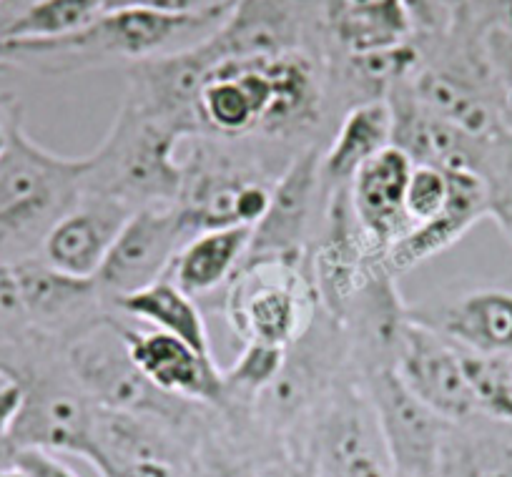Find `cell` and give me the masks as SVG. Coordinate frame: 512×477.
Listing matches in <instances>:
<instances>
[{
    "label": "cell",
    "mask_w": 512,
    "mask_h": 477,
    "mask_svg": "<svg viewBox=\"0 0 512 477\" xmlns=\"http://www.w3.org/2000/svg\"><path fill=\"white\" fill-rule=\"evenodd\" d=\"M231 8L199 16L111 8L71 36L48 41H0V63L41 76H71L106 66L128 68L164 53L196 46L221 26Z\"/></svg>",
    "instance_id": "1"
},
{
    "label": "cell",
    "mask_w": 512,
    "mask_h": 477,
    "mask_svg": "<svg viewBox=\"0 0 512 477\" xmlns=\"http://www.w3.org/2000/svg\"><path fill=\"white\" fill-rule=\"evenodd\" d=\"M88 156H61L28 136L23 121L0 156V264L41 257L53 226L81 201Z\"/></svg>",
    "instance_id": "2"
},
{
    "label": "cell",
    "mask_w": 512,
    "mask_h": 477,
    "mask_svg": "<svg viewBox=\"0 0 512 477\" xmlns=\"http://www.w3.org/2000/svg\"><path fill=\"white\" fill-rule=\"evenodd\" d=\"M181 139L171 126L123 98L106 139L88 154L83 194L118 201L131 211L179 201L184 166L176 159Z\"/></svg>",
    "instance_id": "3"
},
{
    "label": "cell",
    "mask_w": 512,
    "mask_h": 477,
    "mask_svg": "<svg viewBox=\"0 0 512 477\" xmlns=\"http://www.w3.org/2000/svg\"><path fill=\"white\" fill-rule=\"evenodd\" d=\"M63 357L71 375L96 407L161 422L194 447L209 430V422L204 420V410L209 407L166 395L136 367L121 334L118 314L68 344Z\"/></svg>",
    "instance_id": "4"
},
{
    "label": "cell",
    "mask_w": 512,
    "mask_h": 477,
    "mask_svg": "<svg viewBox=\"0 0 512 477\" xmlns=\"http://www.w3.org/2000/svg\"><path fill=\"white\" fill-rule=\"evenodd\" d=\"M11 367L26 382V402L11 430L18 450L78 455L88 462L96 405L71 375L61 349H16Z\"/></svg>",
    "instance_id": "5"
},
{
    "label": "cell",
    "mask_w": 512,
    "mask_h": 477,
    "mask_svg": "<svg viewBox=\"0 0 512 477\" xmlns=\"http://www.w3.org/2000/svg\"><path fill=\"white\" fill-rule=\"evenodd\" d=\"M319 299L309 259L241 262L224 287V314L244 344L289 349L312 329Z\"/></svg>",
    "instance_id": "6"
},
{
    "label": "cell",
    "mask_w": 512,
    "mask_h": 477,
    "mask_svg": "<svg viewBox=\"0 0 512 477\" xmlns=\"http://www.w3.org/2000/svg\"><path fill=\"white\" fill-rule=\"evenodd\" d=\"M287 450L309 462L317 477H395L359 380H334Z\"/></svg>",
    "instance_id": "7"
},
{
    "label": "cell",
    "mask_w": 512,
    "mask_h": 477,
    "mask_svg": "<svg viewBox=\"0 0 512 477\" xmlns=\"http://www.w3.org/2000/svg\"><path fill=\"white\" fill-rule=\"evenodd\" d=\"M196 234L201 231L176 204L134 211L96 274L106 302L116 307L128 294L166 279L171 264Z\"/></svg>",
    "instance_id": "8"
},
{
    "label": "cell",
    "mask_w": 512,
    "mask_h": 477,
    "mask_svg": "<svg viewBox=\"0 0 512 477\" xmlns=\"http://www.w3.org/2000/svg\"><path fill=\"white\" fill-rule=\"evenodd\" d=\"M377 417L395 477H437L447 422L417 400L395 367L357 377Z\"/></svg>",
    "instance_id": "9"
},
{
    "label": "cell",
    "mask_w": 512,
    "mask_h": 477,
    "mask_svg": "<svg viewBox=\"0 0 512 477\" xmlns=\"http://www.w3.org/2000/svg\"><path fill=\"white\" fill-rule=\"evenodd\" d=\"M319 146L292 156L272 186L267 211L251 229L244 262H304L309 259V234L322 216L319 191Z\"/></svg>",
    "instance_id": "10"
},
{
    "label": "cell",
    "mask_w": 512,
    "mask_h": 477,
    "mask_svg": "<svg viewBox=\"0 0 512 477\" xmlns=\"http://www.w3.org/2000/svg\"><path fill=\"white\" fill-rule=\"evenodd\" d=\"M395 370L407 390L425 402L447 425L482 420L480 407L467 382L460 349L440 334L412 324L402 332Z\"/></svg>",
    "instance_id": "11"
},
{
    "label": "cell",
    "mask_w": 512,
    "mask_h": 477,
    "mask_svg": "<svg viewBox=\"0 0 512 477\" xmlns=\"http://www.w3.org/2000/svg\"><path fill=\"white\" fill-rule=\"evenodd\" d=\"M121 334L131 360L161 392L209 410H224L226 387L214 357H204L171 334L131 327L123 322V317Z\"/></svg>",
    "instance_id": "12"
},
{
    "label": "cell",
    "mask_w": 512,
    "mask_h": 477,
    "mask_svg": "<svg viewBox=\"0 0 512 477\" xmlns=\"http://www.w3.org/2000/svg\"><path fill=\"white\" fill-rule=\"evenodd\" d=\"M302 0H236L221 26L201 41L214 66L302 51Z\"/></svg>",
    "instance_id": "13"
},
{
    "label": "cell",
    "mask_w": 512,
    "mask_h": 477,
    "mask_svg": "<svg viewBox=\"0 0 512 477\" xmlns=\"http://www.w3.org/2000/svg\"><path fill=\"white\" fill-rule=\"evenodd\" d=\"M412 324L482 357H512V292L475 289L450 302L407 307Z\"/></svg>",
    "instance_id": "14"
},
{
    "label": "cell",
    "mask_w": 512,
    "mask_h": 477,
    "mask_svg": "<svg viewBox=\"0 0 512 477\" xmlns=\"http://www.w3.org/2000/svg\"><path fill=\"white\" fill-rule=\"evenodd\" d=\"M131 214L134 211L118 201L83 194L46 236L41 259L68 277L96 279Z\"/></svg>",
    "instance_id": "15"
},
{
    "label": "cell",
    "mask_w": 512,
    "mask_h": 477,
    "mask_svg": "<svg viewBox=\"0 0 512 477\" xmlns=\"http://www.w3.org/2000/svg\"><path fill=\"white\" fill-rule=\"evenodd\" d=\"M415 164L397 146H387L354 174L349 201L374 252L382 257L412 231L405 211V191Z\"/></svg>",
    "instance_id": "16"
},
{
    "label": "cell",
    "mask_w": 512,
    "mask_h": 477,
    "mask_svg": "<svg viewBox=\"0 0 512 477\" xmlns=\"http://www.w3.org/2000/svg\"><path fill=\"white\" fill-rule=\"evenodd\" d=\"M487 216L485 186L472 171H450V196L445 209L415 226L384 254V269L397 277L457 244L472 226Z\"/></svg>",
    "instance_id": "17"
},
{
    "label": "cell",
    "mask_w": 512,
    "mask_h": 477,
    "mask_svg": "<svg viewBox=\"0 0 512 477\" xmlns=\"http://www.w3.org/2000/svg\"><path fill=\"white\" fill-rule=\"evenodd\" d=\"M392 146V111L384 98L359 101L339 116L332 141L319 156L322 204L337 191L349 189L354 174L372 156Z\"/></svg>",
    "instance_id": "18"
},
{
    "label": "cell",
    "mask_w": 512,
    "mask_h": 477,
    "mask_svg": "<svg viewBox=\"0 0 512 477\" xmlns=\"http://www.w3.org/2000/svg\"><path fill=\"white\" fill-rule=\"evenodd\" d=\"M324 28L342 56L390 51L420 36L407 0H324Z\"/></svg>",
    "instance_id": "19"
},
{
    "label": "cell",
    "mask_w": 512,
    "mask_h": 477,
    "mask_svg": "<svg viewBox=\"0 0 512 477\" xmlns=\"http://www.w3.org/2000/svg\"><path fill=\"white\" fill-rule=\"evenodd\" d=\"M251 242V226H221L201 231L179 252L166 279L189 297H209L226 287L244 262Z\"/></svg>",
    "instance_id": "20"
},
{
    "label": "cell",
    "mask_w": 512,
    "mask_h": 477,
    "mask_svg": "<svg viewBox=\"0 0 512 477\" xmlns=\"http://www.w3.org/2000/svg\"><path fill=\"white\" fill-rule=\"evenodd\" d=\"M113 309L118 317L139 319V322L154 327L156 332L171 334L204 357H211L209 329H206L199 304L184 289L176 287L171 279H161L141 292L128 294Z\"/></svg>",
    "instance_id": "21"
},
{
    "label": "cell",
    "mask_w": 512,
    "mask_h": 477,
    "mask_svg": "<svg viewBox=\"0 0 512 477\" xmlns=\"http://www.w3.org/2000/svg\"><path fill=\"white\" fill-rule=\"evenodd\" d=\"M103 13V0H31L0 26V41H48L81 31Z\"/></svg>",
    "instance_id": "22"
},
{
    "label": "cell",
    "mask_w": 512,
    "mask_h": 477,
    "mask_svg": "<svg viewBox=\"0 0 512 477\" xmlns=\"http://www.w3.org/2000/svg\"><path fill=\"white\" fill-rule=\"evenodd\" d=\"M477 176L485 186L487 216L512 244V131L500 129L487 141Z\"/></svg>",
    "instance_id": "23"
},
{
    "label": "cell",
    "mask_w": 512,
    "mask_h": 477,
    "mask_svg": "<svg viewBox=\"0 0 512 477\" xmlns=\"http://www.w3.org/2000/svg\"><path fill=\"white\" fill-rule=\"evenodd\" d=\"M487 86L502 129L512 131V33L505 28H487L482 33Z\"/></svg>",
    "instance_id": "24"
},
{
    "label": "cell",
    "mask_w": 512,
    "mask_h": 477,
    "mask_svg": "<svg viewBox=\"0 0 512 477\" xmlns=\"http://www.w3.org/2000/svg\"><path fill=\"white\" fill-rule=\"evenodd\" d=\"M450 196V171L415 164L405 191V211L412 229L440 214Z\"/></svg>",
    "instance_id": "25"
},
{
    "label": "cell",
    "mask_w": 512,
    "mask_h": 477,
    "mask_svg": "<svg viewBox=\"0 0 512 477\" xmlns=\"http://www.w3.org/2000/svg\"><path fill=\"white\" fill-rule=\"evenodd\" d=\"M236 0H103V11L111 8H144L166 16H199V13L231 8Z\"/></svg>",
    "instance_id": "26"
},
{
    "label": "cell",
    "mask_w": 512,
    "mask_h": 477,
    "mask_svg": "<svg viewBox=\"0 0 512 477\" xmlns=\"http://www.w3.org/2000/svg\"><path fill=\"white\" fill-rule=\"evenodd\" d=\"M26 402V382L21 372L0 365V437L11 435Z\"/></svg>",
    "instance_id": "27"
},
{
    "label": "cell",
    "mask_w": 512,
    "mask_h": 477,
    "mask_svg": "<svg viewBox=\"0 0 512 477\" xmlns=\"http://www.w3.org/2000/svg\"><path fill=\"white\" fill-rule=\"evenodd\" d=\"M256 477H317V472L302 457L279 447L262 462H256Z\"/></svg>",
    "instance_id": "28"
},
{
    "label": "cell",
    "mask_w": 512,
    "mask_h": 477,
    "mask_svg": "<svg viewBox=\"0 0 512 477\" xmlns=\"http://www.w3.org/2000/svg\"><path fill=\"white\" fill-rule=\"evenodd\" d=\"M13 462L21 470H26L28 477H78L71 467H66L58 457L43 450H18Z\"/></svg>",
    "instance_id": "29"
},
{
    "label": "cell",
    "mask_w": 512,
    "mask_h": 477,
    "mask_svg": "<svg viewBox=\"0 0 512 477\" xmlns=\"http://www.w3.org/2000/svg\"><path fill=\"white\" fill-rule=\"evenodd\" d=\"M18 121H23L21 101L16 98V93L0 91V156L8 149V141H11V134Z\"/></svg>",
    "instance_id": "30"
},
{
    "label": "cell",
    "mask_w": 512,
    "mask_h": 477,
    "mask_svg": "<svg viewBox=\"0 0 512 477\" xmlns=\"http://www.w3.org/2000/svg\"><path fill=\"white\" fill-rule=\"evenodd\" d=\"M16 452H18V447L13 445L11 437H0V467L13 465V460H16Z\"/></svg>",
    "instance_id": "31"
},
{
    "label": "cell",
    "mask_w": 512,
    "mask_h": 477,
    "mask_svg": "<svg viewBox=\"0 0 512 477\" xmlns=\"http://www.w3.org/2000/svg\"><path fill=\"white\" fill-rule=\"evenodd\" d=\"M0 477H28L26 470H21V467L13 462V465H6V467H0Z\"/></svg>",
    "instance_id": "32"
},
{
    "label": "cell",
    "mask_w": 512,
    "mask_h": 477,
    "mask_svg": "<svg viewBox=\"0 0 512 477\" xmlns=\"http://www.w3.org/2000/svg\"><path fill=\"white\" fill-rule=\"evenodd\" d=\"M6 71H11V68H8L6 63H0V73H6Z\"/></svg>",
    "instance_id": "33"
},
{
    "label": "cell",
    "mask_w": 512,
    "mask_h": 477,
    "mask_svg": "<svg viewBox=\"0 0 512 477\" xmlns=\"http://www.w3.org/2000/svg\"><path fill=\"white\" fill-rule=\"evenodd\" d=\"M507 362H510V375H512V357H507Z\"/></svg>",
    "instance_id": "34"
},
{
    "label": "cell",
    "mask_w": 512,
    "mask_h": 477,
    "mask_svg": "<svg viewBox=\"0 0 512 477\" xmlns=\"http://www.w3.org/2000/svg\"><path fill=\"white\" fill-rule=\"evenodd\" d=\"M510 33H512V26H510Z\"/></svg>",
    "instance_id": "35"
},
{
    "label": "cell",
    "mask_w": 512,
    "mask_h": 477,
    "mask_svg": "<svg viewBox=\"0 0 512 477\" xmlns=\"http://www.w3.org/2000/svg\"><path fill=\"white\" fill-rule=\"evenodd\" d=\"M0 3H3V0H0Z\"/></svg>",
    "instance_id": "36"
}]
</instances>
